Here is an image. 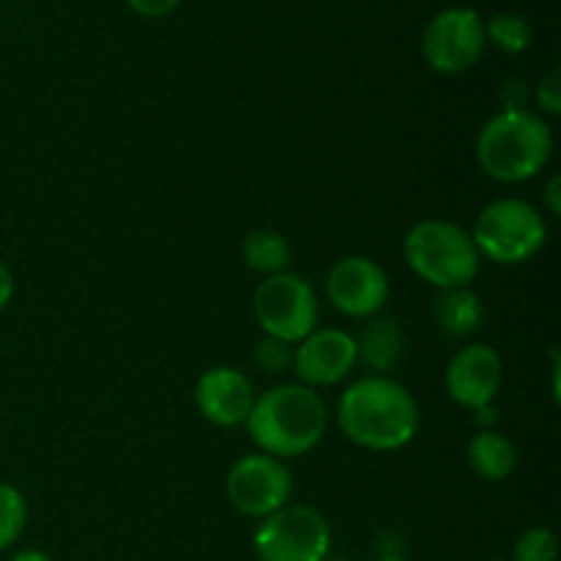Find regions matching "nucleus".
Masks as SVG:
<instances>
[{"label":"nucleus","mask_w":561,"mask_h":561,"mask_svg":"<svg viewBox=\"0 0 561 561\" xmlns=\"http://www.w3.org/2000/svg\"><path fill=\"white\" fill-rule=\"evenodd\" d=\"M356 362L370 370V376H389L398 370L405 351V334L394 318H373L356 334Z\"/></svg>","instance_id":"4468645a"},{"label":"nucleus","mask_w":561,"mask_h":561,"mask_svg":"<svg viewBox=\"0 0 561 561\" xmlns=\"http://www.w3.org/2000/svg\"><path fill=\"white\" fill-rule=\"evenodd\" d=\"M485 38L504 55H524L535 42V31L526 16L515 14V11H502L485 22Z\"/></svg>","instance_id":"a211bd4d"},{"label":"nucleus","mask_w":561,"mask_h":561,"mask_svg":"<svg viewBox=\"0 0 561 561\" xmlns=\"http://www.w3.org/2000/svg\"><path fill=\"white\" fill-rule=\"evenodd\" d=\"M433 312H436L438 332L447 340H469L485 318L482 299L471 288L438 290Z\"/></svg>","instance_id":"dca6fc26"},{"label":"nucleus","mask_w":561,"mask_h":561,"mask_svg":"<svg viewBox=\"0 0 561 561\" xmlns=\"http://www.w3.org/2000/svg\"><path fill=\"white\" fill-rule=\"evenodd\" d=\"M474 153L488 179L524 184L551 162L553 131L540 113L526 107L502 110L485 121Z\"/></svg>","instance_id":"7ed1b4c3"},{"label":"nucleus","mask_w":561,"mask_h":561,"mask_svg":"<svg viewBox=\"0 0 561 561\" xmlns=\"http://www.w3.org/2000/svg\"><path fill=\"white\" fill-rule=\"evenodd\" d=\"M356 340L343 329H316L294 345V367L299 383L310 389L337 387L354 373Z\"/></svg>","instance_id":"f8f14e48"},{"label":"nucleus","mask_w":561,"mask_h":561,"mask_svg":"<svg viewBox=\"0 0 561 561\" xmlns=\"http://www.w3.org/2000/svg\"><path fill=\"white\" fill-rule=\"evenodd\" d=\"M252 444L277 460L301 458L323 442L329 409L321 392L305 383H279L255 398L244 422Z\"/></svg>","instance_id":"f03ea898"},{"label":"nucleus","mask_w":561,"mask_h":561,"mask_svg":"<svg viewBox=\"0 0 561 561\" xmlns=\"http://www.w3.org/2000/svg\"><path fill=\"white\" fill-rule=\"evenodd\" d=\"M27 526V499L11 482H0V551H9Z\"/></svg>","instance_id":"6ab92c4d"},{"label":"nucleus","mask_w":561,"mask_h":561,"mask_svg":"<svg viewBox=\"0 0 561 561\" xmlns=\"http://www.w3.org/2000/svg\"><path fill=\"white\" fill-rule=\"evenodd\" d=\"M126 3L135 14L146 16V20H159V16L173 14L181 0H126Z\"/></svg>","instance_id":"5701e85b"},{"label":"nucleus","mask_w":561,"mask_h":561,"mask_svg":"<svg viewBox=\"0 0 561 561\" xmlns=\"http://www.w3.org/2000/svg\"><path fill=\"white\" fill-rule=\"evenodd\" d=\"M241 261L250 272L261 277H274L290 268L294 252H290L288 239L272 228H255L241 241Z\"/></svg>","instance_id":"f3484780"},{"label":"nucleus","mask_w":561,"mask_h":561,"mask_svg":"<svg viewBox=\"0 0 561 561\" xmlns=\"http://www.w3.org/2000/svg\"><path fill=\"white\" fill-rule=\"evenodd\" d=\"M480 257L499 266H518L531 261L548 241V222L537 206L520 197L491 201L474 219L471 230Z\"/></svg>","instance_id":"39448f33"},{"label":"nucleus","mask_w":561,"mask_h":561,"mask_svg":"<svg viewBox=\"0 0 561 561\" xmlns=\"http://www.w3.org/2000/svg\"><path fill=\"white\" fill-rule=\"evenodd\" d=\"M403 257L416 277L438 290L471 288L482 261L469 230L447 219L416 222L403 239Z\"/></svg>","instance_id":"20e7f679"},{"label":"nucleus","mask_w":561,"mask_h":561,"mask_svg":"<svg viewBox=\"0 0 561 561\" xmlns=\"http://www.w3.org/2000/svg\"><path fill=\"white\" fill-rule=\"evenodd\" d=\"M557 376H559V365H553V378H557ZM553 398L559 400V383L557 381H553Z\"/></svg>","instance_id":"cd10ccee"},{"label":"nucleus","mask_w":561,"mask_h":561,"mask_svg":"<svg viewBox=\"0 0 561 561\" xmlns=\"http://www.w3.org/2000/svg\"><path fill=\"white\" fill-rule=\"evenodd\" d=\"M546 211L551 217H559L561 214V179L559 175H551L546 184Z\"/></svg>","instance_id":"b1692460"},{"label":"nucleus","mask_w":561,"mask_h":561,"mask_svg":"<svg viewBox=\"0 0 561 561\" xmlns=\"http://www.w3.org/2000/svg\"><path fill=\"white\" fill-rule=\"evenodd\" d=\"M255 387L241 370L228 365L211 367L195 383V405L206 422L217 427H239L255 405Z\"/></svg>","instance_id":"ddd939ff"},{"label":"nucleus","mask_w":561,"mask_h":561,"mask_svg":"<svg viewBox=\"0 0 561 561\" xmlns=\"http://www.w3.org/2000/svg\"><path fill=\"white\" fill-rule=\"evenodd\" d=\"M376 561H409V559L398 557V553H383V557H378Z\"/></svg>","instance_id":"bb28decb"},{"label":"nucleus","mask_w":561,"mask_h":561,"mask_svg":"<svg viewBox=\"0 0 561 561\" xmlns=\"http://www.w3.org/2000/svg\"><path fill=\"white\" fill-rule=\"evenodd\" d=\"M290 493H294V477L285 460L263 453H250L236 460L225 480V496L230 507L252 520H263L283 510L285 504H290Z\"/></svg>","instance_id":"1a4fd4ad"},{"label":"nucleus","mask_w":561,"mask_h":561,"mask_svg":"<svg viewBox=\"0 0 561 561\" xmlns=\"http://www.w3.org/2000/svg\"><path fill=\"white\" fill-rule=\"evenodd\" d=\"M11 299H14V274L0 261V312L11 305Z\"/></svg>","instance_id":"393cba45"},{"label":"nucleus","mask_w":561,"mask_h":561,"mask_svg":"<svg viewBox=\"0 0 561 561\" xmlns=\"http://www.w3.org/2000/svg\"><path fill=\"white\" fill-rule=\"evenodd\" d=\"M485 47V20L469 5L438 11L422 33V58L438 75H466L480 64Z\"/></svg>","instance_id":"6e6552de"},{"label":"nucleus","mask_w":561,"mask_h":561,"mask_svg":"<svg viewBox=\"0 0 561 561\" xmlns=\"http://www.w3.org/2000/svg\"><path fill=\"white\" fill-rule=\"evenodd\" d=\"M389 274L373 257L348 255L327 274V299L348 318H373L389 301Z\"/></svg>","instance_id":"9d476101"},{"label":"nucleus","mask_w":561,"mask_h":561,"mask_svg":"<svg viewBox=\"0 0 561 561\" xmlns=\"http://www.w3.org/2000/svg\"><path fill=\"white\" fill-rule=\"evenodd\" d=\"M504 381V362L496 348L485 343H469L449 359L444 373L447 394L471 414L496 400Z\"/></svg>","instance_id":"9b49d317"},{"label":"nucleus","mask_w":561,"mask_h":561,"mask_svg":"<svg viewBox=\"0 0 561 561\" xmlns=\"http://www.w3.org/2000/svg\"><path fill=\"white\" fill-rule=\"evenodd\" d=\"M420 403L392 376H365L337 403V425L351 444L370 453H394L420 431Z\"/></svg>","instance_id":"f257e3e1"},{"label":"nucleus","mask_w":561,"mask_h":561,"mask_svg":"<svg viewBox=\"0 0 561 561\" xmlns=\"http://www.w3.org/2000/svg\"><path fill=\"white\" fill-rule=\"evenodd\" d=\"M559 540L546 526H531L515 540L513 561H557Z\"/></svg>","instance_id":"aec40b11"},{"label":"nucleus","mask_w":561,"mask_h":561,"mask_svg":"<svg viewBox=\"0 0 561 561\" xmlns=\"http://www.w3.org/2000/svg\"><path fill=\"white\" fill-rule=\"evenodd\" d=\"M257 561H323L332 551L329 520L310 504H285L252 535Z\"/></svg>","instance_id":"423d86ee"},{"label":"nucleus","mask_w":561,"mask_h":561,"mask_svg":"<svg viewBox=\"0 0 561 561\" xmlns=\"http://www.w3.org/2000/svg\"><path fill=\"white\" fill-rule=\"evenodd\" d=\"M466 460L480 480L504 482L518 469V449L507 436L485 427L471 436L469 447H466Z\"/></svg>","instance_id":"2eb2a0df"},{"label":"nucleus","mask_w":561,"mask_h":561,"mask_svg":"<svg viewBox=\"0 0 561 561\" xmlns=\"http://www.w3.org/2000/svg\"><path fill=\"white\" fill-rule=\"evenodd\" d=\"M323 561H348V559H332V557H327Z\"/></svg>","instance_id":"c85d7f7f"},{"label":"nucleus","mask_w":561,"mask_h":561,"mask_svg":"<svg viewBox=\"0 0 561 561\" xmlns=\"http://www.w3.org/2000/svg\"><path fill=\"white\" fill-rule=\"evenodd\" d=\"M252 312L266 337L296 345L318 329L316 288L294 272L263 277L252 296Z\"/></svg>","instance_id":"0eeeda50"},{"label":"nucleus","mask_w":561,"mask_h":561,"mask_svg":"<svg viewBox=\"0 0 561 561\" xmlns=\"http://www.w3.org/2000/svg\"><path fill=\"white\" fill-rule=\"evenodd\" d=\"M11 561H55V559L49 557V553L38 551V548H25V551L14 553V557H11Z\"/></svg>","instance_id":"a878e982"},{"label":"nucleus","mask_w":561,"mask_h":561,"mask_svg":"<svg viewBox=\"0 0 561 561\" xmlns=\"http://www.w3.org/2000/svg\"><path fill=\"white\" fill-rule=\"evenodd\" d=\"M252 359H255V365L266 376H283V373H288L294 367V345L263 334V340L252 351Z\"/></svg>","instance_id":"412c9836"},{"label":"nucleus","mask_w":561,"mask_h":561,"mask_svg":"<svg viewBox=\"0 0 561 561\" xmlns=\"http://www.w3.org/2000/svg\"><path fill=\"white\" fill-rule=\"evenodd\" d=\"M537 107L542 110L546 115H559L561 113V75L559 69H551L546 77L540 80L535 91Z\"/></svg>","instance_id":"4be33fe9"}]
</instances>
